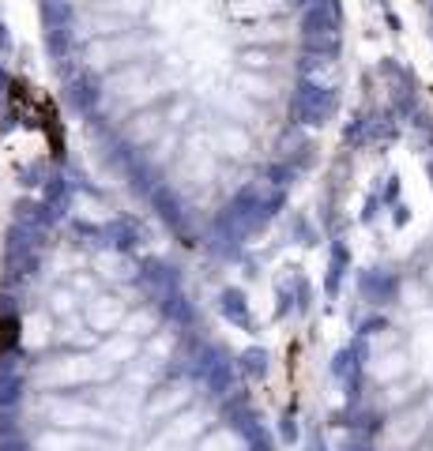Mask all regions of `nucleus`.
Returning a JSON list of instances; mask_svg holds the SVG:
<instances>
[{
  "label": "nucleus",
  "mask_w": 433,
  "mask_h": 451,
  "mask_svg": "<svg viewBox=\"0 0 433 451\" xmlns=\"http://www.w3.org/2000/svg\"><path fill=\"white\" fill-rule=\"evenodd\" d=\"M15 343V320H0V350H8Z\"/></svg>",
  "instance_id": "1"
}]
</instances>
